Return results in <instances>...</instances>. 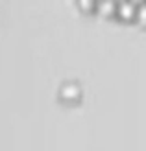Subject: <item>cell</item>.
<instances>
[{
  "label": "cell",
  "instance_id": "obj_3",
  "mask_svg": "<svg viewBox=\"0 0 146 151\" xmlns=\"http://www.w3.org/2000/svg\"><path fill=\"white\" fill-rule=\"evenodd\" d=\"M98 9L102 11V13H105V15H111L115 9H117V6H115L113 2H107V0H105V2H100L98 4Z\"/></svg>",
  "mask_w": 146,
  "mask_h": 151
},
{
  "label": "cell",
  "instance_id": "obj_5",
  "mask_svg": "<svg viewBox=\"0 0 146 151\" xmlns=\"http://www.w3.org/2000/svg\"><path fill=\"white\" fill-rule=\"evenodd\" d=\"M80 6L83 7V9H91V7H94V4L91 2V0H81V2H80Z\"/></svg>",
  "mask_w": 146,
  "mask_h": 151
},
{
  "label": "cell",
  "instance_id": "obj_4",
  "mask_svg": "<svg viewBox=\"0 0 146 151\" xmlns=\"http://www.w3.org/2000/svg\"><path fill=\"white\" fill-rule=\"evenodd\" d=\"M137 19H139L141 22H146V4H141L139 7H137Z\"/></svg>",
  "mask_w": 146,
  "mask_h": 151
},
{
  "label": "cell",
  "instance_id": "obj_1",
  "mask_svg": "<svg viewBox=\"0 0 146 151\" xmlns=\"http://www.w3.org/2000/svg\"><path fill=\"white\" fill-rule=\"evenodd\" d=\"M117 9H118V15L122 19H133L137 15V7L131 2H120L117 6Z\"/></svg>",
  "mask_w": 146,
  "mask_h": 151
},
{
  "label": "cell",
  "instance_id": "obj_2",
  "mask_svg": "<svg viewBox=\"0 0 146 151\" xmlns=\"http://www.w3.org/2000/svg\"><path fill=\"white\" fill-rule=\"evenodd\" d=\"M61 94H63V98L74 100V98L80 96V88H78L76 83H67V85H63V88H61Z\"/></svg>",
  "mask_w": 146,
  "mask_h": 151
}]
</instances>
